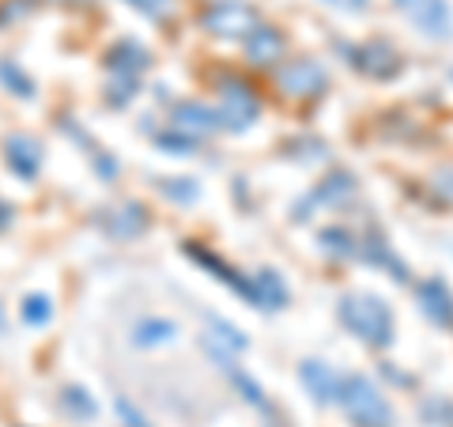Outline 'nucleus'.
Returning a JSON list of instances; mask_svg holds the SVG:
<instances>
[{"instance_id":"obj_1","label":"nucleus","mask_w":453,"mask_h":427,"mask_svg":"<svg viewBox=\"0 0 453 427\" xmlns=\"http://www.w3.org/2000/svg\"><path fill=\"white\" fill-rule=\"evenodd\" d=\"M340 322L356 333L363 345L386 348L393 345V310L386 307V299L378 295H344L340 299Z\"/></svg>"},{"instance_id":"obj_2","label":"nucleus","mask_w":453,"mask_h":427,"mask_svg":"<svg viewBox=\"0 0 453 427\" xmlns=\"http://www.w3.org/2000/svg\"><path fill=\"white\" fill-rule=\"evenodd\" d=\"M219 129H223V121H219L216 110L196 103V98H186V103H178L174 110H170V129H166V136L159 140V144L189 151L196 144H204V140H211Z\"/></svg>"},{"instance_id":"obj_3","label":"nucleus","mask_w":453,"mask_h":427,"mask_svg":"<svg viewBox=\"0 0 453 427\" xmlns=\"http://www.w3.org/2000/svg\"><path fill=\"white\" fill-rule=\"evenodd\" d=\"M340 405L348 408V416L359 427H393V408L386 401V393L366 375H348L340 382Z\"/></svg>"},{"instance_id":"obj_4","label":"nucleus","mask_w":453,"mask_h":427,"mask_svg":"<svg viewBox=\"0 0 453 427\" xmlns=\"http://www.w3.org/2000/svg\"><path fill=\"white\" fill-rule=\"evenodd\" d=\"M148 50L136 46V42H118L110 53H106V68H110V95H113V106H121L125 98L136 91L140 76L148 73Z\"/></svg>"},{"instance_id":"obj_5","label":"nucleus","mask_w":453,"mask_h":427,"mask_svg":"<svg viewBox=\"0 0 453 427\" xmlns=\"http://www.w3.org/2000/svg\"><path fill=\"white\" fill-rule=\"evenodd\" d=\"M219 103H223V110H219L223 129H234V133H246L250 125L257 121V113H261L257 91H253L242 76L219 80Z\"/></svg>"},{"instance_id":"obj_6","label":"nucleus","mask_w":453,"mask_h":427,"mask_svg":"<svg viewBox=\"0 0 453 427\" xmlns=\"http://www.w3.org/2000/svg\"><path fill=\"white\" fill-rule=\"evenodd\" d=\"M201 27L216 38H250L261 27V19L257 12L238 4V0H219V4H211L201 16Z\"/></svg>"},{"instance_id":"obj_7","label":"nucleus","mask_w":453,"mask_h":427,"mask_svg":"<svg viewBox=\"0 0 453 427\" xmlns=\"http://www.w3.org/2000/svg\"><path fill=\"white\" fill-rule=\"evenodd\" d=\"M396 8L427 38H453V12L446 0H396Z\"/></svg>"},{"instance_id":"obj_8","label":"nucleus","mask_w":453,"mask_h":427,"mask_svg":"<svg viewBox=\"0 0 453 427\" xmlns=\"http://www.w3.org/2000/svg\"><path fill=\"white\" fill-rule=\"evenodd\" d=\"M280 91L291 95V98H314L325 91V83H329V73H325L321 61H310V57H303V61H295L288 68H280Z\"/></svg>"},{"instance_id":"obj_9","label":"nucleus","mask_w":453,"mask_h":427,"mask_svg":"<svg viewBox=\"0 0 453 427\" xmlns=\"http://www.w3.org/2000/svg\"><path fill=\"white\" fill-rule=\"evenodd\" d=\"M351 61H356V68L359 73H366V76H393L396 73V65H401V53L393 50V42H386V38H374V42H366V46H359V50H351Z\"/></svg>"},{"instance_id":"obj_10","label":"nucleus","mask_w":453,"mask_h":427,"mask_svg":"<svg viewBox=\"0 0 453 427\" xmlns=\"http://www.w3.org/2000/svg\"><path fill=\"white\" fill-rule=\"evenodd\" d=\"M299 378H303V386H306V393L314 397V401H321V405L340 401V382H344V378H336L329 363L306 360V363L299 367Z\"/></svg>"},{"instance_id":"obj_11","label":"nucleus","mask_w":453,"mask_h":427,"mask_svg":"<svg viewBox=\"0 0 453 427\" xmlns=\"http://www.w3.org/2000/svg\"><path fill=\"white\" fill-rule=\"evenodd\" d=\"M246 299L265 307V310H280L283 303H288V283L280 280L276 268H261L257 276L246 280Z\"/></svg>"},{"instance_id":"obj_12","label":"nucleus","mask_w":453,"mask_h":427,"mask_svg":"<svg viewBox=\"0 0 453 427\" xmlns=\"http://www.w3.org/2000/svg\"><path fill=\"white\" fill-rule=\"evenodd\" d=\"M4 159H8V167L16 170L19 178H35L38 167H42V148H38L35 136L16 133V136L4 140Z\"/></svg>"},{"instance_id":"obj_13","label":"nucleus","mask_w":453,"mask_h":427,"mask_svg":"<svg viewBox=\"0 0 453 427\" xmlns=\"http://www.w3.org/2000/svg\"><path fill=\"white\" fill-rule=\"evenodd\" d=\"M419 307H423V314H427L431 322L438 325H453V295L442 280H423L419 283Z\"/></svg>"},{"instance_id":"obj_14","label":"nucleus","mask_w":453,"mask_h":427,"mask_svg":"<svg viewBox=\"0 0 453 427\" xmlns=\"http://www.w3.org/2000/svg\"><path fill=\"white\" fill-rule=\"evenodd\" d=\"M246 53L253 57L257 65H268V61H280V53H283V35L276 31V27H257L250 38H246Z\"/></svg>"},{"instance_id":"obj_15","label":"nucleus","mask_w":453,"mask_h":427,"mask_svg":"<svg viewBox=\"0 0 453 427\" xmlns=\"http://www.w3.org/2000/svg\"><path fill=\"white\" fill-rule=\"evenodd\" d=\"M356 193V178L351 175H333L325 186H318V193H310V201L299 208V216L310 208V205H336V201H344V197Z\"/></svg>"},{"instance_id":"obj_16","label":"nucleus","mask_w":453,"mask_h":427,"mask_svg":"<svg viewBox=\"0 0 453 427\" xmlns=\"http://www.w3.org/2000/svg\"><path fill=\"white\" fill-rule=\"evenodd\" d=\"M174 337H178V325L174 322H163V318H148V322H140L136 330H133V340H136V345H144V348L170 345Z\"/></svg>"},{"instance_id":"obj_17","label":"nucleus","mask_w":453,"mask_h":427,"mask_svg":"<svg viewBox=\"0 0 453 427\" xmlns=\"http://www.w3.org/2000/svg\"><path fill=\"white\" fill-rule=\"evenodd\" d=\"M148 220H144V208L140 205H125L121 212H113V220H110V231H118V235H136V231H144Z\"/></svg>"},{"instance_id":"obj_18","label":"nucleus","mask_w":453,"mask_h":427,"mask_svg":"<svg viewBox=\"0 0 453 427\" xmlns=\"http://www.w3.org/2000/svg\"><path fill=\"white\" fill-rule=\"evenodd\" d=\"M321 242H325V250H329V253H336V258H359L356 238H351L348 231H340V227H329V231H321Z\"/></svg>"},{"instance_id":"obj_19","label":"nucleus","mask_w":453,"mask_h":427,"mask_svg":"<svg viewBox=\"0 0 453 427\" xmlns=\"http://www.w3.org/2000/svg\"><path fill=\"white\" fill-rule=\"evenodd\" d=\"M19 314H23L27 325H46L50 314H53V303H50L46 295H27L23 307H19Z\"/></svg>"},{"instance_id":"obj_20","label":"nucleus","mask_w":453,"mask_h":427,"mask_svg":"<svg viewBox=\"0 0 453 427\" xmlns=\"http://www.w3.org/2000/svg\"><path fill=\"white\" fill-rule=\"evenodd\" d=\"M65 408L73 412V416H80V420H91L95 416V401L88 397V390H80V386H68L65 390Z\"/></svg>"},{"instance_id":"obj_21","label":"nucleus","mask_w":453,"mask_h":427,"mask_svg":"<svg viewBox=\"0 0 453 427\" xmlns=\"http://www.w3.org/2000/svg\"><path fill=\"white\" fill-rule=\"evenodd\" d=\"M0 80H4L12 91L19 88V95H23V98H31V91H35V83L27 80V76L19 73V68H12V61H0Z\"/></svg>"},{"instance_id":"obj_22","label":"nucleus","mask_w":453,"mask_h":427,"mask_svg":"<svg viewBox=\"0 0 453 427\" xmlns=\"http://www.w3.org/2000/svg\"><path fill=\"white\" fill-rule=\"evenodd\" d=\"M163 193L174 197V201H193L196 186H193V182H163Z\"/></svg>"},{"instance_id":"obj_23","label":"nucleus","mask_w":453,"mask_h":427,"mask_svg":"<svg viewBox=\"0 0 453 427\" xmlns=\"http://www.w3.org/2000/svg\"><path fill=\"white\" fill-rule=\"evenodd\" d=\"M211 330L219 333V340H231V348H246V337L234 330V325H226V322H219V318H211Z\"/></svg>"},{"instance_id":"obj_24","label":"nucleus","mask_w":453,"mask_h":427,"mask_svg":"<svg viewBox=\"0 0 453 427\" xmlns=\"http://www.w3.org/2000/svg\"><path fill=\"white\" fill-rule=\"evenodd\" d=\"M129 4L140 8L151 19H159V16H166V12H170V0H129Z\"/></svg>"},{"instance_id":"obj_25","label":"nucleus","mask_w":453,"mask_h":427,"mask_svg":"<svg viewBox=\"0 0 453 427\" xmlns=\"http://www.w3.org/2000/svg\"><path fill=\"white\" fill-rule=\"evenodd\" d=\"M118 412H121V420H125V427H151L144 416H140V412L129 405V401H125V397H121V401H118Z\"/></svg>"},{"instance_id":"obj_26","label":"nucleus","mask_w":453,"mask_h":427,"mask_svg":"<svg viewBox=\"0 0 453 427\" xmlns=\"http://www.w3.org/2000/svg\"><path fill=\"white\" fill-rule=\"evenodd\" d=\"M434 190L442 193V197H449V201H453V167L438 170V178H434Z\"/></svg>"},{"instance_id":"obj_27","label":"nucleus","mask_w":453,"mask_h":427,"mask_svg":"<svg viewBox=\"0 0 453 427\" xmlns=\"http://www.w3.org/2000/svg\"><path fill=\"white\" fill-rule=\"evenodd\" d=\"M12 216H16V212H12V205L4 201V197H0V231H8V223H12Z\"/></svg>"},{"instance_id":"obj_28","label":"nucleus","mask_w":453,"mask_h":427,"mask_svg":"<svg viewBox=\"0 0 453 427\" xmlns=\"http://www.w3.org/2000/svg\"><path fill=\"white\" fill-rule=\"evenodd\" d=\"M333 8H351V12H363L366 4H371V0H329Z\"/></svg>"}]
</instances>
